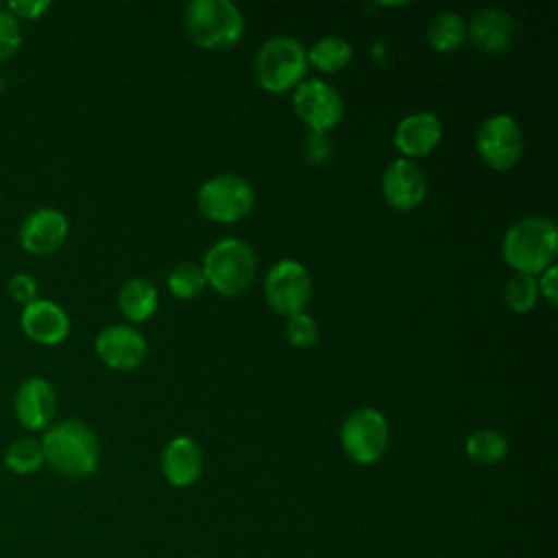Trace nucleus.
<instances>
[{
    "label": "nucleus",
    "instance_id": "f257e3e1",
    "mask_svg": "<svg viewBox=\"0 0 558 558\" xmlns=\"http://www.w3.org/2000/svg\"><path fill=\"white\" fill-rule=\"evenodd\" d=\"M558 229L551 218L525 216L517 220L504 235L501 255L504 262L521 275H541L556 264Z\"/></svg>",
    "mask_w": 558,
    "mask_h": 558
},
{
    "label": "nucleus",
    "instance_id": "f03ea898",
    "mask_svg": "<svg viewBox=\"0 0 558 558\" xmlns=\"http://www.w3.org/2000/svg\"><path fill=\"white\" fill-rule=\"evenodd\" d=\"M39 442L44 449V462L65 477H87L98 466V438L92 427L78 418L52 423Z\"/></svg>",
    "mask_w": 558,
    "mask_h": 558
},
{
    "label": "nucleus",
    "instance_id": "7ed1b4c3",
    "mask_svg": "<svg viewBox=\"0 0 558 558\" xmlns=\"http://www.w3.org/2000/svg\"><path fill=\"white\" fill-rule=\"evenodd\" d=\"M307 68V48L290 35L268 37L253 59L255 81L268 94H286L294 89L303 81Z\"/></svg>",
    "mask_w": 558,
    "mask_h": 558
},
{
    "label": "nucleus",
    "instance_id": "20e7f679",
    "mask_svg": "<svg viewBox=\"0 0 558 558\" xmlns=\"http://www.w3.org/2000/svg\"><path fill=\"white\" fill-rule=\"evenodd\" d=\"M183 26L198 48L225 50L240 41L244 15L229 0H192L183 13Z\"/></svg>",
    "mask_w": 558,
    "mask_h": 558
},
{
    "label": "nucleus",
    "instance_id": "39448f33",
    "mask_svg": "<svg viewBox=\"0 0 558 558\" xmlns=\"http://www.w3.org/2000/svg\"><path fill=\"white\" fill-rule=\"evenodd\" d=\"M201 268L207 286L218 294L238 296L253 283L257 257L248 242L240 238H222L209 246Z\"/></svg>",
    "mask_w": 558,
    "mask_h": 558
},
{
    "label": "nucleus",
    "instance_id": "423d86ee",
    "mask_svg": "<svg viewBox=\"0 0 558 558\" xmlns=\"http://www.w3.org/2000/svg\"><path fill=\"white\" fill-rule=\"evenodd\" d=\"M196 205L211 222L231 225L251 214L255 205V190L240 174H216L198 187Z\"/></svg>",
    "mask_w": 558,
    "mask_h": 558
},
{
    "label": "nucleus",
    "instance_id": "0eeeda50",
    "mask_svg": "<svg viewBox=\"0 0 558 558\" xmlns=\"http://www.w3.org/2000/svg\"><path fill=\"white\" fill-rule=\"evenodd\" d=\"M388 440V421L375 408H357L342 421L340 447L344 456L357 464L377 462L386 453Z\"/></svg>",
    "mask_w": 558,
    "mask_h": 558
},
{
    "label": "nucleus",
    "instance_id": "6e6552de",
    "mask_svg": "<svg viewBox=\"0 0 558 558\" xmlns=\"http://www.w3.org/2000/svg\"><path fill=\"white\" fill-rule=\"evenodd\" d=\"M264 296L268 307L279 316H294L305 312L312 296L310 270L296 259L275 262L264 279Z\"/></svg>",
    "mask_w": 558,
    "mask_h": 558
},
{
    "label": "nucleus",
    "instance_id": "1a4fd4ad",
    "mask_svg": "<svg viewBox=\"0 0 558 558\" xmlns=\"http://www.w3.org/2000/svg\"><path fill=\"white\" fill-rule=\"evenodd\" d=\"M525 148V137L519 122L508 113L486 118L475 133V150L480 159L493 170L514 168Z\"/></svg>",
    "mask_w": 558,
    "mask_h": 558
},
{
    "label": "nucleus",
    "instance_id": "9d476101",
    "mask_svg": "<svg viewBox=\"0 0 558 558\" xmlns=\"http://www.w3.org/2000/svg\"><path fill=\"white\" fill-rule=\"evenodd\" d=\"M292 107L307 131L329 133L344 116L342 96L323 78H307L294 87Z\"/></svg>",
    "mask_w": 558,
    "mask_h": 558
},
{
    "label": "nucleus",
    "instance_id": "9b49d317",
    "mask_svg": "<svg viewBox=\"0 0 558 558\" xmlns=\"http://www.w3.org/2000/svg\"><path fill=\"white\" fill-rule=\"evenodd\" d=\"M427 192L425 174L421 166L412 159H392L381 174L384 201L397 211L416 209Z\"/></svg>",
    "mask_w": 558,
    "mask_h": 558
},
{
    "label": "nucleus",
    "instance_id": "f8f14e48",
    "mask_svg": "<svg viewBox=\"0 0 558 558\" xmlns=\"http://www.w3.org/2000/svg\"><path fill=\"white\" fill-rule=\"evenodd\" d=\"M98 357L113 371H133L146 357V338L131 325H109L94 340Z\"/></svg>",
    "mask_w": 558,
    "mask_h": 558
},
{
    "label": "nucleus",
    "instance_id": "ddd939ff",
    "mask_svg": "<svg viewBox=\"0 0 558 558\" xmlns=\"http://www.w3.org/2000/svg\"><path fill=\"white\" fill-rule=\"evenodd\" d=\"M15 418L31 432L48 429L57 414V392L44 377H28L20 384L13 397Z\"/></svg>",
    "mask_w": 558,
    "mask_h": 558
},
{
    "label": "nucleus",
    "instance_id": "4468645a",
    "mask_svg": "<svg viewBox=\"0 0 558 558\" xmlns=\"http://www.w3.org/2000/svg\"><path fill=\"white\" fill-rule=\"evenodd\" d=\"M68 231L70 222L65 214L52 207H39L22 220L20 244L33 255H50L63 246Z\"/></svg>",
    "mask_w": 558,
    "mask_h": 558
},
{
    "label": "nucleus",
    "instance_id": "2eb2a0df",
    "mask_svg": "<svg viewBox=\"0 0 558 558\" xmlns=\"http://www.w3.org/2000/svg\"><path fill=\"white\" fill-rule=\"evenodd\" d=\"M514 33V17L499 7H484L466 22V39L486 54H504L512 46Z\"/></svg>",
    "mask_w": 558,
    "mask_h": 558
},
{
    "label": "nucleus",
    "instance_id": "dca6fc26",
    "mask_svg": "<svg viewBox=\"0 0 558 558\" xmlns=\"http://www.w3.org/2000/svg\"><path fill=\"white\" fill-rule=\"evenodd\" d=\"M442 140V124L432 111H414L401 118L392 133L395 148L403 159H416L429 155Z\"/></svg>",
    "mask_w": 558,
    "mask_h": 558
},
{
    "label": "nucleus",
    "instance_id": "f3484780",
    "mask_svg": "<svg viewBox=\"0 0 558 558\" xmlns=\"http://www.w3.org/2000/svg\"><path fill=\"white\" fill-rule=\"evenodd\" d=\"M22 331L37 344H59L70 333V318L61 305L48 299H37L22 307Z\"/></svg>",
    "mask_w": 558,
    "mask_h": 558
},
{
    "label": "nucleus",
    "instance_id": "a211bd4d",
    "mask_svg": "<svg viewBox=\"0 0 558 558\" xmlns=\"http://www.w3.org/2000/svg\"><path fill=\"white\" fill-rule=\"evenodd\" d=\"M161 473L177 488L192 486L203 473V449L190 436L172 438L161 451Z\"/></svg>",
    "mask_w": 558,
    "mask_h": 558
},
{
    "label": "nucleus",
    "instance_id": "6ab92c4d",
    "mask_svg": "<svg viewBox=\"0 0 558 558\" xmlns=\"http://www.w3.org/2000/svg\"><path fill=\"white\" fill-rule=\"evenodd\" d=\"M159 305L157 288L144 277H131L118 292V307L131 323L148 320Z\"/></svg>",
    "mask_w": 558,
    "mask_h": 558
},
{
    "label": "nucleus",
    "instance_id": "aec40b11",
    "mask_svg": "<svg viewBox=\"0 0 558 558\" xmlns=\"http://www.w3.org/2000/svg\"><path fill=\"white\" fill-rule=\"evenodd\" d=\"M353 59V46L340 35H325L307 48V63L323 74L344 70Z\"/></svg>",
    "mask_w": 558,
    "mask_h": 558
},
{
    "label": "nucleus",
    "instance_id": "412c9836",
    "mask_svg": "<svg viewBox=\"0 0 558 558\" xmlns=\"http://www.w3.org/2000/svg\"><path fill=\"white\" fill-rule=\"evenodd\" d=\"M466 41V20L453 11L436 13L427 24V44L436 52H453Z\"/></svg>",
    "mask_w": 558,
    "mask_h": 558
},
{
    "label": "nucleus",
    "instance_id": "4be33fe9",
    "mask_svg": "<svg viewBox=\"0 0 558 558\" xmlns=\"http://www.w3.org/2000/svg\"><path fill=\"white\" fill-rule=\"evenodd\" d=\"M508 438L497 429H477L464 440V453L477 464H497L508 456Z\"/></svg>",
    "mask_w": 558,
    "mask_h": 558
},
{
    "label": "nucleus",
    "instance_id": "5701e85b",
    "mask_svg": "<svg viewBox=\"0 0 558 558\" xmlns=\"http://www.w3.org/2000/svg\"><path fill=\"white\" fill-rule=\"evenodd\" d=\"M4 464H7V469H11L17 475H26V473L37 471L44 464L41 442L31 438V436L15 438L4 449Z\"/></svg>",
    "mask_w": 558,
    "mask_h": 558
},
{
    "label": "nucleus",
    "instance_id": "b1692460",
    "mask_svg": "<svg viewBox=\"0 0 558 558\" xmlns=\"http://www.w3.org/2000/svg\"><path fill=\"white\" fill-rule=\"evenodd\" d=\"M205 286L207 281H205L203 268L201 264H194V262H181L168 275V290L181 301L196 299L205 290Z\"/></svg>",
    "mask_w": 558,
    "mask_h": 558
},
{
    "label": "nucleus",
    "instance_id": "393cba45",
    "mask_svg": "<svg viewBox=\"0 0 558 558\" xmlns=\"http://www.w3.org/2000/svg\"><path fill=\"white\" fill-rule=\"evenodd\" d=\"M504 299L508 303V307L517 314H525L530 312L536 301H538V288H536V277L532 275H521L514 272L504 288Z\"/></svg>",
    "mask_w": 558,
    "mask_h": 558
},
{
    "label": "nucleus",
    "instance_id": "a878e982",
    "mask_svg": "<svg viewBox=\"0 0 558 558\" xmlns=\"http://www.w3.org/2000/svg\"><path fill=\"white\" fill-rule=\"evenodd\" d=\"M286 336L292 347L312 349L318 342V325L310 314L301 312V314H294L288 318Z\"/></svg>",
    "mask_w": 558,
    "mask_h": 558
},
{
    "label": "nucleus",
    "instance_id": "bb28decb",
    "mask_svg": "<svg viewBox=\"0 0 558 558\" xmlns=\"http://www.w3.org/2000/svg\"><path fill=\"white\" fill-rule=\"evenodd\" d=\"M22 44L20 20L9 13L7 7H0V61L11 59Z\"/></svg>",
    "mask_w": 558,
    "mask_h": 558
},
{
    "label": "nucleus",
    "instance_id": "cd10ccee",
    "mask_svg": "<svg viewBox=\"0 0 558 558\" xmlns=\"http://www.w3.org/2000/svg\"><path fill=\"white\" fill-rule=\"evenodd\" d=\"M333 153L331 140L327 133H316V131H307L305 142H303V155L307 159V163L312 166H323L329 161Z\"/></svg>",
    "mask_w": 558,
    "mask_h": 558
},
{
    "label": "nucleus",
    "instance_id": "c85d7f7f",
    "mask_svg": "<svg viewBox=\"0 0 558 558\" xmlns=\"http://www.w3.org/2000/svg\"><path fill=\"white\" fill-rule=\"evenodd\" d=\"M9 294L24 307L33 301H37V281L28 275V272H15L11 279H9Z\"/></svg>",
    "mask_w": 558,
    "mask_h": 558
},
{
    "label": "nucleus",
    "instance_id": "c756f323",
    "mask_svg": "<svg viewBox=\"0 0 558 558\" xmlns=\"http://www.w3.org/2000/svg\"><path fill=\"white\" fill-rule=\"evenodd\" d=\"M52 7L50 0H13L7 4L17 20H39Z\"/></svg>",
    "mask_w": 558,
    "mask_h": 558
},
{
    "label": "nucleus",
    "instance_id": "7c9ffc66",
    "mask_svg": "<svg viewBox=\"0 0 558 558\" xmlns=\"http://www.w3.org/2000/svg\"><path fill=\"white\" fill-rule=\"evenodd\" d=\"M536 288L538 294L549 303L556 305L558 303V268L556 264H551L549 268H545L541 275H536Z\"/></svg>",
    "mask_w": 558,
    "mask_h": 558
},
{
    "label": "nucleus",
    "instance_id": "2f4dec72",
    "mask_svg": "<svg viewBox=\"0 0 558 558\" xmlns=\"http://www.w3.org/2000/svg\"><path fill=\"white\" fill-rule=\"evenodd\" d=\"M371 57L379 68H388L390 59H392V50L384 39H375L371 46Z\"/></svg>",
    "mask_w": 558,
    "mask_h": 558
},
{
    "label": "nucleus",
    "instance_id": "473e14b6",
    "mask_svg": "<svg viewBox=\"0 0 558 558\" xmlns=\"http://www.w3.org/2000/svg\"><path fill=\"white\" fill-rule=\"evenodd\" d=\"M198 558H203V556H198Z\"/></svg>",
    "mask_w": 558,
    "mask_h": 558
}]
</instances>
